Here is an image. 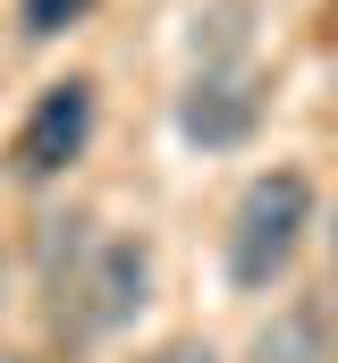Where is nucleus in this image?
<instances>
[{
	"instance_id": "nucleus-3",
	"label": "nucleus",
	"mask_w": 338,
	"mask_h": 363,
	"mask_svg": "<svg viewBox=\"0 0 338 363\" xmlns=\"http://www.w3.org/2000/svg\"><path fill=\"white\" fill-rule=\"evenodd\" d=\"M254 127H262V93L237 68H203L178 93V135L195 152H237V144H254Z\"/></svg>"
},
{
	"instance_id": "nucleus-7",
	"label": "nucleus",
	"mask_w": 338,
	"mask_h": 363,
	"mask_svg": "<svg viewBox=\"0 0 338 363\" xmlns=\"http://www.w3.org/2000/svg\"><path fill=\"white\" fill-rule=\"evenodd\" d=\"M330 237H338V228H330Z\"/></svg>"
},
{
	"instance_id": "nucleus-5",
	"label": "nucleus",
	"mask_w": 338,
	"mask_h": 363,
	"mask_svg": "<svg viewBox=\"0 0 338 363\" xmlns=\"http://www.w3.org/2000/svg\"><path fill=\"white\" fill-rule=\"evenodd\" d=\"M246 363H330V321H322V304H288V313H271V321L254 330Z\"/></svg>"
},
{
	"instance_id": "nucleus-2",
	"label": "nucleus",
	"mask_w": 338,
	"mask_h": 363,
	"mask_svg": "<svg viewBox=\"0 0 338 363\" xmlns=\"http://www.w3.org/2000/svg\"><path fill=\"white\" fill-rule=\"evenodd\" d=\"M84 135H93V77H60V85H43V101L26 110V127L9 144V169L43 186V178H60L84 152Z\"/></svg>"
},
{
	"instance_id": "nucleus-4",
	"label": "nucleus",
	"mask_w": 338,
	"mask_h": 363,
	"mask_svg": "<svg viewBox=\"0 0 338 363\" xmlns=\"http://www.w3.org/2000/svg\"><path fill=\"white\" fill-rule=\"evenodd\" d=\"M84 330H119V321H136L144 313V296H153V245L144 237H119V245H102V262L84 279Z\"/></svg>"
},
{
	"instance_id": "nucleus-1",
	"label": "nucleus",
	"mask_w": 338,
	"mask_h": 363,
	"mask_svg": "<svg viewBox=\"0 0 338 363\" xmlns=\"http://www.w3.org/2000/svg\"><path fill=\"white\" fill-rule=\"evenodd\" d=\"M305 228H313V186H305V169H262L237 194V211H229V279L246 296H262L271 279L296 262Z\"/></svg>"
},
{
	"instance_id": "nucleus-6",
	"label": "nucleus",
	"mask_w": 338,
	"mask_h": 363,
	"mask_svg": "<svg viewBox=\"0 0 338 363\" xmlns=\"http://www.w3.org/2000/svg\"><path fill=\"white\" fill-rule=\"evenodd\" d=\"M93 0H17V26H26V43H51V34H68Z\"/></svg>"
}]
</instances>
